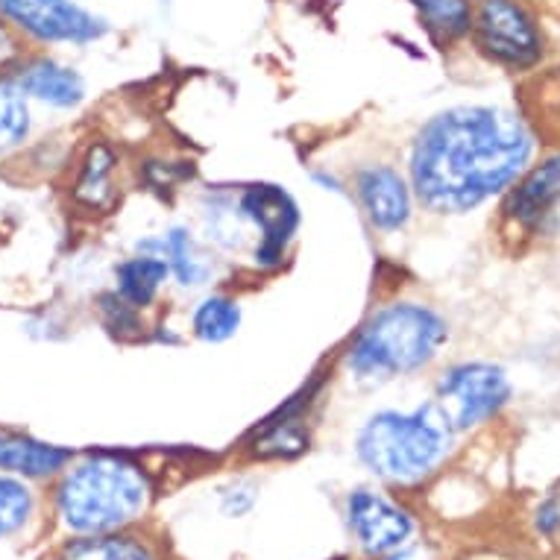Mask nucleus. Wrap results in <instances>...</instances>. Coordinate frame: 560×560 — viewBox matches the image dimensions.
Returning a JSON list of instances; mask_svg holds the SVG:
<instances>
[{"label":"nucleus","instance_id":"1","mask_svg":"<svg viewBox=\"0 0 560 560\" xmlns=\"http://www.w3.org/2000/svg\"><path fill=\"white\" fill-rule=\"evenodd\" d=\"M540 136L528 115L502 103H460L413 136L408 183L432 214H469L528 171Z\"/></svg>","mask_w":560,"mask_h":560},{"label":"nucleus","instance_id":"2","mask_svg":"<svg viewBox=\"0 0 560 560\" xmlns=\"http://www.w3.org/2000/svg\"><path fill=\"white\" fill-rule=\"evenodd\" d=\"M150 497L153 485L136 460L101 452L59 472L54 505L68 532L109 534L141 520Z\"/></svg>","mask_w":560,"mask_h":560},{"label":"nucleus","instance_id":"3","mask_svg":"<svg viewBox=\"0 0 560 560\" xmlns=\"http://www.w3.org/2000/svg\"><path fill=\"white\" fill-rule=\"evenodd\" d=\"M450 340V323L432 305H382L359 329L347 349V370L359 382L385 385L420 373L432 364Z\"/></svg>","mask_w":560,"mask_h":560},{"label":"nucleus","instance_id":"4","mask_svg":"<svg viewBox=\"0 0 560 560\" xmlns=\"http://www.w3.org/2000/svg\"><path fill=\"white\" fill-rule=\"evenodd\" d=\"M455 432L429 399L411 411H378L361 425L355 452L361 464L387 485H417L441 467Z\"/></svg>","mask_w":560,"mask_h":560},{"label":"nucleus","instance_id":"5","mask_svg":"<svg viewBox=\"0 0 560 560\" xmlns=\"http://www.w3.org/2000/svg\"><path fill=\"white\" fill-rule=\"evenodd\" d=\"M469 36L487 62L511 74H528L546 59L540 21L523 0H472Z\"/></svg>","mask_w":560,"mask_h":560},{"label":"nucleus","instance_id":"6","mask_svg":"<svg viewBox=\"0 0 560 560\" xmlns=\"http://www.w3.org/2000/svg\"><path fill=\"white\" fill-rule=\"evenodd\" d=\"M514 399V382L493 361H460L441 373L432 402L452 432H469L497 420Z\"/></svg>","mask_w":560,"mask_h":560},{"label":"nucleus","instance_id":"7","mask_svg":"<svg viewBox=\"0 0 560 560\" xmlns=\"http://www.w3.org/2000/svg\"><path fill=\"white\" fill-rule=\"evenodd\" d=\"M0 15L38 47H85L109 33V21L77 0H0Z\"/></svg>","mask_w":560,"mask_h":560},{"label":"nucleus","instance_id":"8","mask_svg":"<svg viewBox=\"0 0 560 560\" xmlns=\"http://www.w3.org/2000/svg\"><path fill=\"white\" fill-rule=\"evenodd\" d=\"M235 209H238L241 221L258 232L256 253H253L256 265L267 267V270L282 265L288 247L300 230V209H296L294 197L279 185L258 183L238 194Z\"/></svg>","mask_w":560,"mask_h":560},{"label":"nucleus","instance_id":"9","mask_svg":"<svg viewBox=\"0 0 560 560\" xmlns=\"http://www.w3.org/2000/svg\"><path fill=\"white\" fill-rule=\"evenodd\" d=\"M560 214V148L532 162L505 191L502 218L523 238L546 235Z\"/></svg>","mask_w":560,"mask_h":560},{"label":"nucleus","instance_id":"10","mask_svg":"<svg viewBox=\"0 0 560 560\" xmlns=\"http://www.w3.org/2000/svg\"><path fill=\"white\" fill-rule=\"evenodd\" d=\"M349 532L370 555L399 551L413 534V516L402 505L373 490H355L347 499Z\"/></svg>","mask_w":560,"mask_h":560},{"label":"nucleus","instance_id":"11","mask_svg":"<svg viewBox=\"0 0 560 560\" xmlns=\"http://www.w3.org/2000/svg\"><path fill=\"white\" fill-rule=\"evenodd\" d=\"M352 185H355V197L361 202V212L368 214L373 230L390 235V232H402L408 226L413 212V191L411 183L396 167H361Z\"/></svg>","mask_w":560,"mask_h":560},{"label":"nucleus","instance_id":"12","mask_svg":"<svg viewBox=\"0 0 560 560\" xmlns=\"http://www.w3.org/2000/svg\"><path fill=\"white\" fill-rule=\"evenodd\" d=\"M10 80L19 85L30 103H42L50 109H77L85 101V80L80 71L59 62L56 56L30 50L12 68Z\"/></svg>","mask_w":560,"mask_h":560},{"label":"nucleus","instance_id":"13","mask_svg":"<svg viewBox=\"0 0 560 560\" xmlns=\"http://www.w3.org/2000/svg\"><path fill=\"white\" fill-rule=\"evenodd\" d=\"M71 460H74V452L65 446L0 425V469L10 476L56 478Z\"/></svg>","mask_w":560,"mask_h":560},{"label":"nucleus","instance_id":"14","mask_svg":"<svg viewBox=\"0 0 560 560\" xmlns=\"http://www.w3.org/2000/svg\"><path fill=\"white\" fill-rule=\"evenodd\" d=\"M305 408H308V396H305V402L296 396L294 402H288L285 408H279V413L267 417L265 425L256 429V441L249 443L253 458L282 460L303 455V452L308 450Z\"/></svg>","mask_w":560,"mask_h":560},{"label":"nucleus","instance_id":"15","mask_svg":"<svg viewBox=\"0 0 560 560\" xmlns=\"http://www.w3.org/2000/svg\"><path fill=\"white\" fill-rule=\"evenodd\" d=\"M138 249H150V253L165 258L171 276L183 288H200L212 279V258L202 253L191 232L183 230V226H174L159 238L138 244Z\"/></svg>","mask_w":560,"mask_h":560},{"label":"nucleus","instance_id":"16","mask_svg":"<svg viewBox=\"0 0 560 560\" xmlns=\"http://www.w3.org/2000/svg\"><path fill=\"white\" fill-rule=\"evenodd\" d=\"M56 560H162L159 549L138 534H77L59 549Z\"/></svg>","mask_w":560,"mask_h":560},{"label":"nucleus","instance_id":"17","mask_svg":"<svg viewBox=\"0 0 560 560\" xmlns=\"http://www.w3.org/2000/svg\"><path fill=\"white\" fill-rule=\"evenodd\" d=\"M167 276H171V267H167L165 258L150 253V249H138V256L124 258L115 267V291L141 312V308L156 303V296L165 288Z\"/></svg>","mask_w":560,"mask_h":560},{"label":"nucleus","instance_id":"18","mask_svg":"<svg viewBox=\"0 0 560 560\" xmlns=\"http://www.w3.org/2000/svg\"><path fill=\"white\" fill-rule=\"evenodd\" d=\"M423 21L429 36L441 45H455L469 36L472 27V0H408Z\"/></svg>","mask_w":560,"mask_h":560},{"label":"nucleus","instance_id":"19","mask_svg":"<svg viewBox=\"0 0 560 560\" xmlns=\"http://www.w3.org/2000/svg\"><path fill=\"white\" fill-rule=\"evenodd\" d=\"M33 136V103L10 77H0V159L12 156Z\"/></svg>","mask_w":560,"mask_h":560},{"label":"nucleus","instance_id":"20","mask_svg":"<svg viewBox=\"0 0 560 560\" xmlns=\"http://www.w3.org/2000/svg\"><path fill=\"white\" fill-rule=\"evenodd\" d=\"M112 174H115V153L106 144H92L85 153L80 176H77L74 197L89 209H103L112 202Z\"/></svg>","mask_w":560,"mask_h":560},{"label":"nucleus","instance_id":"21","mask_svg":"<svg viewBox=\"0 0 560 560\" xmlns=\"http://www.w3.org/2000/svg\"><path fill=\"white\" fill-rule=\"evenodd\" d=\"M241 329V305L226 294L206 296L191 314L194 338L206 343H223Z\"/></svg>","mask_w":560,"mask_h":560},{"label":"nucleus","instance_id":"22","mask_svg":"<svg viewBox=\"0 0 560 560\" xmlns=\"http://www.w3.org/2000/svg\"><path fill=\"white\" fill-rule=\"evenodd\" d=\"M33 511H36V497L27 481L10 472L0 476V537L19 534L33 520Z\"/></svg>","mask_w":560,"mask_h":560},{"label":"nucleus","instance_id":"23","mask_svg":"<svg viewBox=\"0 0 560 560\" xmlns=\"http://www.w3.org/2000/svg\"><path fill=\"white\" fill-rule=\"evenodd\" d=\"M528 120L537 129V136L560 138V68L549 71L546 77H537Z\"/></svg>","mask_w":560,"mask_h":560},{"label":"nucleus","instance_id":"24","mask_svg":"<svg viewBox=\"0 0 560 560\" xmlns=\"http://www.w3.org/2000/svg\"><path fill=\"white\" fill-rule=\"evenodd\" d=\"M97 312H101L103 326L118 335V338H138L141 335V312L136 305H129L118 291L97 296Z\"/></svg>","mask_w":560,"mask_h":560},{"label":"nucleus","instance_id":"25","mask_svg":"<svg viewBox=\"0 0 560 560\" xmlns=\"http://www.w3.org/2000/svg\"><path fill=\"white\" fill-rule=\"evenodd\" d=\"M27 54V42L21 38V33L12 27L10 21L0 15V77H10L12 68H15Z\"/></svg>","mask_w":560,"mask_h":560},{"label":"nucleus","instance_id":"26","mask_svg":"<svg viewBox=\"0 0 560 560\" xmlns=\"http://www.w3.org/2000/svg\"><path fill=\"white\" fill-rule=\"evenodd\" d=\"M537 528L542 534H558L560 532V499H549L537 508Z\"/></svg>","mask_w":560,"mask_h":560},{"label":"nucleus","instance_id":"27","mask_svg":"<svg viewBox=\"0 0 560 560\" xmlns=\"http://www.w3.org/2000/svg\"><path fill=\"white\" fill-rule=\"evenodd\" d=\"M385 560H408V555H396V551H390Z\"/></svg>","mask_w":560,"mask_h":560},{"label":"nucleus","instance_id":"28","mask_svg":"<svg viewBox=\"0 0 560 560\" xmlns=\"http://www.w3.org/2000/svg\"><path fill=\"white\" fill-rule=\"evenodd\" d=\"M472 560H487V558H472Z\"/></svg>","mask_w":560,"mask_h":560}]
</instances>
